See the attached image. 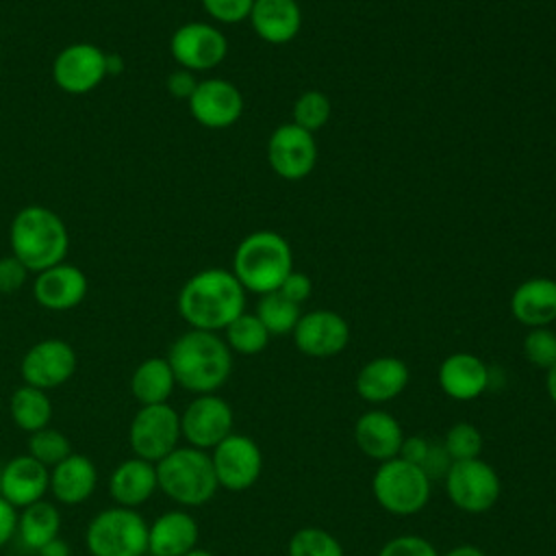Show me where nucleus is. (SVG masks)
I'll return each instance as SVG.
<instances>
[{"label": "nucleus", "instance_id": "nucleus-1", "mask_svg": "<svg viewBox=\"0 0 556 556\" xmlns=\"http://www.w3.org/2000/svg\"><path fill=\"white\" fill-rule=\"evenodd\" d=\"M245 289L232 271L206 267L193 274L178 293V313L195 330L217 332L243 313Z\"/></svg>", "mask_w": 556, "mask_h": 556}, {"label": "nucleus", "instance_id": "nucleus-2", "mask_svg": "<svg viewBox=\"0 0 556 556\" xmlns=\"http://www.w3.org/2000/svg\"><path fill=\"white\" fill-rule=\"evenodd\" d=\"M176 384L198 395L217 391L232 371V352L217 332L187 330L167 352Z\"/></svg>", "mask_w": 556, "mask_h": 556}, {"label": "nucleus", "instance_id": "nucleus-3", "mask_svg": "<svg viewBox=\"0 0 556 556\" xmlns=\"http://www.w3.org/2000/svg\"><path fill=\"white\" fill-rule=\"evenodd\" d=\"M11 254L26 265L28 271H43L63 263L70 250V232L65 222L46 206H24L11 222Z\"/></svg>", "mask_w": 556, "mask_h": 556}, {"label": "nucleus", "instance_id": "nucleus-4", "mask_svg": "<svg viewBox=\"0 0 556 556\" xmlns=\"http://www.w3.org/2000/svg\"><path fill=\"white\" fill-rule=\"evenodd\" d=\"M293 271V254L287 239L274 230H254L243 237L232 256V274L245 291L265 295L278 291Z\"/></svg>", "mask_w": 556, "mask_h": 556}, {"label": "nucleus", "instance_id": "nucleus-5", "mask_svg": "<svg viewBox=\"0 0 556 556\" xmlns=\"http://www.w3.org/2000/svg\"><path fill=\"white\" fill-rule=\"evenodd\" d=\"M159 489L182 506H202L217 491L211 456L198 447H176L156 463Z\"/></svg>", "mask_w": 556, "mask_h": 556}, {"label": "nucleus", "instance_id": "nucleus-6", "mask_svg": "<svg viewBox=\"0 0 556 556\" xmlns=\"http://www.w3.org/2000/svg\"><path fill=\"white\" fill-rule=\"evenodd\" d=\"M85 543L91 556H143L148 523L135 508L113 506L89 521Z\"/></svg>", "mask_w": 556, "mask_h": 556}, {"label": "nucleus", "instance_id": "nucleus-7", "mask_svg": "<svg viewBox=\"0 0 556 556\" xmlns=\"http://www.w3.org/2000/svg\"><path fill=\"white\" fill-rule=\"evenodd\" d=\"M376 502L393 515H415L430 500L426 471L400 456L384 460L371 480Z\"/></svg>", "mask_w": 556, "mask_h": 556}, {"label": "nucleus", "instance_id": "nucleus-8", "mask_svg": "<svg viewBox=\"0 0 556 556\" xmlns=\"http://www.w3.org/2000/svg\"><path fill=\"white\" fill-rule=\"evenodd\" d=\"M180 415L165 404H148L130 421L128 441L137 458L159 463L176 450L180 439Z\"/></svg>", "mask_w": 556, "mask_h": 556}, {"label": "nucleus", "instance_id": "nucleus-9", "mask_svg": "<svg viewBox=\"0 0 556 556\" xmlns=\"http://www.w3.org/2000/svg\"><path fill=\"white\" fill-rule=\"evenodd\" d=\"M445 489L452 504L465 513H484L500 497V478L482 458L454 460L445 473Z\"/></svg>", "mask_w": 556, "mask_h": 556}, {"label": "nucleus", "instance_id": "nucleus-10", "mask_svg": "<svg viewBox=\"0 0 556 556\" xmlns=\"http://www.w3.org/2000/svg\"><path fill=\"white\" fill-rule=\"evenodd\" d=\"M169 52L182 70L206 72L226 59L228 39L217 26L206 22H187L172 35Z\"/></svg>", "mask_w": 556, "mask_h": 556}, {"label": "nucleus", "instance_id": "nucleus-11", "mask_svg": "<svg viewBox=\"0 0 556 556\" xmlns=\"http://www.w3.org/2000/svg\"><path fill=\"white\" fill-rule=\"evenodd\" d=\"M106 76V52L87 41L63 48L52 63V78L56 87L72 96L93 91Z\"/></svg>", "mask_w": 556, "mask_h": 556}, {"label": "nucleus", "instance_id": "nucleus-12", "mask_svg": "<svg viewBox=\"0 0 556 556\" xmlns=\"http://www.w3.org/2000/svg\"><path fill=\"white\" fill-rule=\"evenodd\" d=\"M267 161L274 174L285 180L306 178L317 163L315 135L295 126L293 122L280 124L267 141Z\"/></svg>", "mask_w": 556, "mask_h": 556}, {"label": "nucleus", "instance_id": "nucleus-13", "mask_svg": "<svg viewBox=\"0 0 556 556\" xmlns=\"http://www.w3.org/2000/svg\"><path fill=\"white\" fill-rule=\"evenodd\" d=\"M211 463L217 484L228 491L250 489L263 469V456L258 445L245 434H228L213 447Z\"/></svg>", "mask_w": 556, "mask_h": 556}, {"label": "nucleus", "instance_id": "nucleus-14", "mask_svg": "<svg viewBox=\"0 0 556 556\" xmlns=\"http://www.w3.org/2000/svg\"><path fill=\"white\" fill-rule=\"evenodd\" d=\"M24 384L41 391L56 389L76 371V352L63 339H43L28 348L20 365Z\"/></svg>", "mask_w": 556, "mask_h": 556}, {"label": "nucleus", "instance_id": "nucleus-15", "mask_svg": "<svg viewBox=\"0 0 556 556\" xmlns=\"http://www.w3.org/2000/svg\"><path fill=\"white\" fill-rule=\"evenodd\" d=\"M180 432L191 443V447H215L228 434H232L230 404L213 393L198 395L180 415Z\"/></svg>", "mask_w": 556, "mask_h": 556}, {"label": "nucleus", "instance_id": "nucleus-16", "mask_svg": "<svg viewBox=\"0 0 556 556\" xmlns=\"http://www.w3.org/2000/svg\"><path fill=\"white\" fill-rule=\"evenodd\" d=\"M295 348L313 358H328L345 350L350 341L348 321L334 311L304 313L293 328Z\"/></svg>", "mask_w": 556, "mask_h": 556}, {"label": "nucleus", "instance_id": "nucleus-17", "mask_svg": "<svg viewBox=\"0 0 556 556\" xmlns=\"http://www.w3.org/2000/svg\"><path fill=\"white\" fill-rule=\"evenodd\" d=\"M187 102L193 119L215 130L232 126L243 113L241 91L224 78L198 80V87Z\"/></svg>", "mask_w": 556, "mask_h": 556}, {"label": "nucleus", "instance_id": "nucleus-18", "mask_svg": "<svg viewBox=\"0 0 556 556\" xmlns=\"http://www.w3.org/2000/svg\"><path fill=\"white\" fill-rule=\"evenodd\" d=\"M33 295L48 311H70L87 295V276L70 263H59L37 274Z\"/></svg>", "mask_w": 556, "mask_h": 556}, {"label": "nucleus", "instance_id": "nucleus-19", "mask_svg": "<svg viewBox=\"0 0 556 556\" xmlns=\"http://www.w3.org/2000/svg\"><path fill=\"white\" fill-rule=\"evenodd\" d=\"M50 489V469L30 454L11 458L0 471V495L15 508H26Z\"/></svg>", "mask_w": 556, "mask_h": 556}, {"label": "nucleus", "instance_id": "nucleus-20", "mask_svg": "<svg viewBox=\"0 0 556 556\" xmlns=\"http://www.w3.org/2000/svg\"><path fill=\"white\" fill-rule=\"evenodd\" d=\"M354 441L365 456L384 463L400 456L404 432L393 415L384 410H367L356 419Z\"/></svg>", "mask_w": 556, "mask_h": 556}, {"label": "nucleus", "instance_id": "nucleus-21", "mask_svg": "<svg viewBox=\"0 0 556 556\" xmlns=\"http://www.w3.org/2000/svg\"><path fill=\"white\" fill-rule=\"evenodd\" d=\"M406 384L408 367L395 356H378L365 363L356 376V393L369 404H384L397 397Z\"/></svg>", "mask_w": 556, "mask_h": 556}, {"label": "nucleus", "instance_id": "nucleus-22", "mask_svg": "<svg viewBox=\"0 0 556 556\" xmlns=\"http://www.w3.org/2000/svg\"><path fill=\"white\" fill-rule=\"evenodd\" d=\"M513 317L528 328H545L556 321V280L528 278L510 295Z\"/></svg>", "mask_w": 556, "mask_h": 556}, {"label": "nucleus", "instance_id": "nucleus-23", "mask_svg": "<svg viewBox=\"0 0 556 556\" xmlns=\"http://www.w3.org/2000/svg\"><path fill=\"white\" fill-rule=\"evenodd\" d=\"M248 20L263 41L282 46L300 33L302 9L295 0H254Z\"/></svg>", "mask_w": 556, "mask_h": 556}, {"label": "nucleus", "instance_id": "nucleus-24", "mask_svg": "<svg viewBox=\"0 0 556 556\" xmlns=\"http://www.w3.org/2000/svg\"><path fill=\"white\" fill-rule=\"evenodd\" d=\"M198 534V523L189 513H163L148 526V552L152 556H185L195 547Z\"/></svg>", "mask_w": 556, "mask_h": 556}, {"label": "nucleus", "instance_id": "nucleus-25", "mask_svg": "<svg viewBox=\"0 0 556 556\" xmlns=\"http://www.w3.org/2000/svg\"><path fill=\"white\" fill-rule=\"evenodd\" d=\"M439 384L450 397L467 402L478 397L489 387V369L482 358L458 352L441 363Z\"/></svg>", "mask_w": 556, "mask_h": 556}, {"label": "nucleus", "instance_id": "nucleus-26", "mask_svg": "<svg viewBox=\"0 0 556 556\" xmlns=\"http://www.w3.org/2000/svg\"><path fill=\"white\" fill-rule=\"evenodd\" d=\"M156 486V467L150 460L137 456L119 463L109 480L111 497L117 502V506L124 508L141 506L152 497Z\"/></svg>", "mask_w": 556, "mask_h": 556}, {"label": "nucleus", "instance_id": "nucleus-27", "mask_svg": "<svg viewBox=\"0 0 556 556\" xmlns=\"http://www.w3.org/2000/svg\"><path fill=\"white\" fill-rule=\"evenodd\" d=\"M98 484L96 465L83 454H70L50 471V491L61 504L76 506L91 497Z\"/></svg>", "mask_w": 556, "mask_h": 556}, {"label": "nucleus", "instance_id": "nucleus-28", "mask_svg": "<svg viewBox=\"0 0 556 556\" xmlns=\"http://www.w3.org/2000/svg\"><path fill=\"white\" fill-rule=\"evenodd\" d=\"M174 384L176 380L167 358H159V356H152L139 363L130 378V391L141 406L165 404L174 391Z\"/></svg>", "mask_w": 556, "mask_h": 556}, {"label": "nucleus", "instance_id": "nucleus-29", "mask_svg": "<svg viewBox=\"0 0 556 556\" xmlns=\"http://www.w3.org/2000/svg\"><path fill=\"white\" fill-rule=\"evenodd\" d=\"M59 530H61V515L56 506L46 500L28 504L17 517L20 539L30 549H39L52 539H56Z\"/></svg>", "mask_w": 556, "mask_h": 556}, {"label": "nucleus", "instance_id": "nucleus-30", "mask_svg": "<svg viewBox=\"0 0 556 556\" xmlns=\"http://www.w3.org/2000/svg\"><path fill=\"white\" fill-rule=\"evenodd\" d=\"M9 410L13 424L26 432H37L46 428L52 417V404L46 391L30 384H22L20 389L13 391Z\"/></svg>", "mask_w": 556, "mask_h": 556}, {"label": "nucleus", "instance_id": "nucleus-31", "mask_svg": "<svg viewBox=\"0 0 556 556\" xmlns=\"http://www.w3.org/2000/svg\"><path fill=\"white\" fill-rule=\"evenodd\" d=\"M269 334H287L293 332L298 319L302 317L300 304L285 298L280 291H271L261 295L254 313Z\"/></svg>", "mask_w": 556, "mask_h": 556}, {"label": "nucleus", "instance_id": "nucleus-32", "mask_svg": "<svg viewBox=\"0 0 556 556\" xmlns=\"http://www.w3.org/2000/svg\"><path fill=\"white\" fill-rule=\"evenodd\" d=\"M224 330H226V345L230 348V352L245 354V356L263 352L271 337L267 328L261 324V319L245 311L237 319H232Z\"/></svg>", "mask_w": 556, "mask_h": 556}, {"label": "nucleus", "instance_id": "nucleus-33", "mask_svg": "<svg viewBox=\"0 0 556 556\" xmlns=\"http://www.w3.org/2000/svg\"><path fill=\"white\" fill-rule=\"evenodd\" d=\"M291 113H293V124L295 126L315 135V130H321L328 124L332 106H330V100L324 91L308 89V91H302L295 98Z\"/></svg>", "mask_w": 556, "mask_h": 556}, {"label": "nucleus", "instance_id": "nucleus-34", "mask_svg": "<svg viewBox=\"0 0 556 556\" xmlns=\"http://www.w3.org/2000/svg\"><path fill=\"white\" fill-rule=\"evenodd\" d=\"M28 454L50 469V467L59 465L61 460H65L72 454V445H70L67 437L61 430H54V428L46 426L37 432H30Z\"/></svg>", "mask_w": 556, "mask_h": 556}, {"label": "nucleus", "instance_id": "nucleus-35", "mask_svg": "<svg viewBox=\"0 0 556 556\" xmlns=\"http://www.w3.org/2000/svg\"><path fill=\"white\" fill-rule=\"evenodd\" d=\"M289 556H343V547L321 528H302L289 541Z\"/></svg>", "mask_w": 556, "mask_h": 556}, {"label": "nucleus", "instance_id": "nucleus-36", "mask_svg": "<svg viewBox=\"0 0 556 556\" xmlns=\"http://www.w3.org/2000/svg\"><path fill=\"white\" fill-rule=\"evenodd\" d=\"M443 447L450 456V460H471V458H480V450H482V434L476 426L471 424H454L443 441Z\"/></svg>", "mask_w": 556, "mask_h": 556}, {"label": "nucleus", "instance_id": "nucleus-37", "mask_svg": "<svg viewBox=\"0 0 556 556\" xmlns=\"http://www.w3.org/2000/svg\"><path fill=\"white\" fill-rule=\"evenodd\" d=\"M523 356L528 363L541 369H549L556 365V332L545 328H530V332L523 337Z\"/></svg>", "mask_w": 556, "mask_h": 556}, {"label": "nucleus", "instance_id": "nucleus-38", "mask_svg": "<svg viewBox=\"0 0 556 556\" xmlns=\"http://www.w3.org/2000/svg\"><path fill=\"white\" fill-rule=\"evenodd\" d=\"M204 11L222 24H237L250 17L254 0H200Z\"/></svg>", "mask_w": 556, "mask_h": 556}, {"label": "nucleus", "instance_id": "nucleus-39", "mask_svg": "<svg viewBox=\"0 0 556 556\" xmlns=\"http://www.w3.org/2000/svg\"><path fill=\"white\" fill-rule=\"evenodd\" d=\"M378 556H439L430 541L417 534H402L382 545Z\"/></svg>", "mask_w": 556, "mask_h": 556}, {"label": "nucleus", "instance_id": "nucleus-40", "mask_svg": "<svg viewBox=\"0 0 556 556\" xmlns=\"http://www.w3.org/2000/svg\"><path fill=\"white\" fill-rule=\"evenodd\" d=\"M28 269L13 254L0 258V293H15L24 287Z\"/></svg>", "mask_w": 556, "mask_h": 556}, {"label": "nucleus", "instance_id": "nucleus-41", "mask_svg": "<svg viewBox=\"0 0 556 556\" xmlns=\"http://www.w3.org/2000/svg\"><path fill=\"white\" fill-rule=\"evenodd\" d=\"M278 291H280L285 298H289L291 302L302 304V302H306V300L311 298L313 282H311V278H308L306 274L293 269V271L282 280V285H280Z\"/></svg>", "mask_w": 556, "mask_h": 556}, {"label": "nucleus", "instance_id": "nucleus-42", "mask_svg": "<svg viewBox=\"0 0 556 556\" xmlns=\"http://www.w3.org/2000/svg\"><path fill=\"white\" fill-rule=\"evenodd\" d=\"M167 91L174 96V98H178V100H189L191 98V93L195 91V87H198V80H195V76H193V72H189V70H176V72H172L169 76H167Z\"/></svg>", "mask_w": 556, "mask_h": 556}, {"label": "nucleus", "instance_id": "nucleus-43", "mask_svg": "<svg viewBox=\"0 0 556 556\" xmlns=\"http://www.w3.org/2000/svg\"><path fill=\"white\" fill-rule=\"evenodd\" d=\"M17 508L0 495V547L7 545L17 532Z\"/></svg>", "mask_w": 556, "mask_h": 556}, {"label": "nucleus", "instance_id": "nucleus-44", "mask_svg": "<svg viewBox=\"0 0 556 556\" xmlns=\"http://www.w3.org/2000/svg\"><path fill=\"white\" fill-rule=\"evenodd\" d=\"M428 447H430V441H426L424 437H408V439H404V443L400 447V458L421 467V463L428 454Z\"/></svg>", "mask_w": 556, "mask_h": 556}, {"label": "nucleus", "instance_id": "nucleus-45", "mask_svg": "<svg viewBox=\"0 0 556 556\" xmlns=\"http://www.w3.org/2000/svg\"><path fill=\"white\" fill-rule=\"evenodd\" d=\"M37 552H39V556H70L67 543L63 539H59V536L52 539L50 543H46L43 547H39Z\"/></svg>", "mask_w": 556, "mask_h": 556}, {"label": "nucleus", "instance_id": "nucleus-46", "mask_svg": "<svg viewBox=\"0 0 556 556\" xmlns=\"http://www.w3.org/2000/svg\"><path fill=\"white\" fill-rule=\"evenodd\" d=\"M545 389H547L549 400L556 404V365H552V367L547 369V376H545Z\"/></svg>", "mask_w": 556, "mask_h": 556}, {"label": "nucleus", "instance_id": "nucleus-47", "mask_svg": "<svg viewBox=\"0 0 556 556\" xmlns=\"http://www.w3.org/2000/svg\"><path fill=\"white\" fill-rule=\"evenodd\" d=\"M445 556H484V552L473 547V545H460V547L450 549Z\"/></svg>", "mask_w": 556, "mask_h": 556}, {"label": "nucleus", "instance_id": "nucleus-48", "mask_svg": "<svg viewBox=\"0 0 556 556\" xmlns=\"http://www.w3.org/2000/svg\"><path fill=\"white\" fill-rule=\"evenodd\" d=\"M185 556H213L211 552H206V549H198V547H193L189 554H185Z\"/></svg>", "mask_w": 556, "mask_h": 556}]
</instances>
